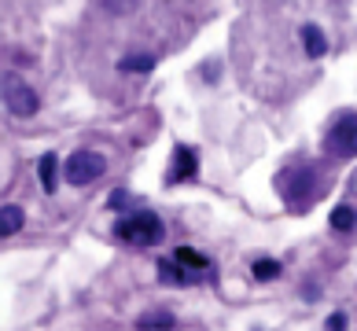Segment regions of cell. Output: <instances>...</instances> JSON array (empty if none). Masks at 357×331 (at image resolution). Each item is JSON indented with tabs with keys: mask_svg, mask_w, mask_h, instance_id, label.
I'll use <instances>...</instances> for the list:
<instances>
[{
	"mask_svg": "<svg viewBox=\"0 0 357 331\" xmlns=\"http://www.w3.org/2000/svg\"><path fill=\"white\" fill-rule=\"evenodd\" d=\"M140 328H174V316H166V313H148V316H140Z\"/></svg>",
	"mask_w": 357,
	"mask_h": 331,
	"instance_id": "cell-15",
	"label": "cell"
},
{
	"mask_svg": "<svg viewBox=\"0 0 357 331\" xmlns=\"http://www.w3.org/2000/svg\"><path fill=\"white\" fill-rule=\"evenodd\" d=\"M328 331H347V316L332 313V316H328Z\"/></svg>",
	"mask_w": 357,
	"mask_h": 331,
	"instance_id": "cell-18",
	"label": "cell"
},
{
	"mask_svg": "<svg viewBox=\"0 0 357 331\" xmlns=\"http://www.w3.org/2000/svg\"><path fill=\"white\" fill-rule=\"evenodd\" d=\"M37 174H41V188L52 195L56 192V184H59V158L56 155H41V162H37Z\"/></svg>",
	"mask_w": 357,
	"mask_h": 331,
	"instance_id": "cell-9",
	"label": "cell"
},
{
	"mask_svg": "<svg viewBox=\"0 0 357 331\" xmlns=\"http://www.w3.org/2000/svg\"><path fill=\"white\" fill-rule=\"evenodd\" d=\"M103 8L114 11V15H126V11H133V8H137V0H103Z\"/></svg>",
	"mask_w": 357,
	"mask_h": 331,
	"instance_id": "cell-16",
	"label": "cell"
},
{
	"mask_svg": "<svg viewBox=\"0 0 357 331\" xmlns=\"http://www.w3.org/2000/svg\"><path fill=\"white\" fill-rule=\"evenodd\" d=\"M354 224H357V214H354V206L339 203V206L332 210V229H335V232H350Z\"/></svg>",
	"mask_w": 357,
	"mask_h": 331,
	"instance_id": "cell-10",
	"label": "cell"
},
{
	"mask_svg": "<svg viewBox=\"0 0 357 331\" xmlns=\"http://www.w3.org/2000/svg\"><path fill=\"white\" fill-rule=\"evenodd\" d=\"M287 177H291V180H280V192H284V199H287V203H310V199H313V192L321 188V177H317L310 166H302V169H291Z\"/></svg>",
	"mask_w": 357,
	"mask_h": 331,
	"instance_id": "cell-5",
	"label": "cell"
},
{
	"mask_svg": "<svg viewBox=\"0 0 357 331\" xmlns=\"http://www.w3.org/2000/svg\"><path fill=\"white\" fill-rule=\"evenodd\" d=\"M103 169H107V162H103V155H96V151H74L70 158H67V166H63V177H67L70 184H92V180H100L103 177Z\"/></svg>",
	"mask_w": 357,
	"mask_h": 331,
	"instance_id": "cell-4",
	"label": "cell"
},
{
	"mask_svg": "<svg viewBox=\"0 0 357 331\" xmlns=\"http://www.w3.org/2000/svg\"><path fill=\"white\" fill-rule=\"evenodd\" d=\"M158 276H162L166 284H184V280H188V272L181 269L177 258H174V261H158Z\"/></svg>",
	"mask_w": 357,
	"mask_h": 331,
	"instance_id": "cell-14",
	"label": "cell"
},
{
	"mask_svg": "<svg viewBox=\"0 0 357 331\" xmlns=\"http://www.w3.org/2000/svg\"><path fill=\"white\" fill-rule=\"evenodd\" d=\"M155 66L151 56H126L122 63H118V70H126V74H148Z\"/></svg>",
	"mask_w": 357,
	"mask_h": 331,
	"instance_id": "cell-13",
	"label": "cell"
},
{
	"mask_svg": "<svg viewBox=\"0 0 357 331\" xmlns=\"http://www.w3.org/2000/svg\"><path fill=\"white\" fill-rule=\"evenodd\" d=\"M114 236L133 247H158L166 240V224L158 221V214L151 210H137V214H129L126 221L114 224Z\"/></svg>",
	"mask_w": 357,
	"mask_h": 331,
	"instance_id": "cell-1",
	"label": "cell"
},
{
	"mask_svg": "<svg viewBox=\"0 0 357 331\" xmlns=\"http://www.w3.org/2000/svg\"><path fill=\"white\" fill-rule=\"evenodd\" d=\"M22 224H26L22 206H15V203L0 206V240H8V236H15V232L22 229Z\"/></svg>",
	"mask_w": 357,
	"mask_h": 331,
	"instance_id": "cell-7",
	"label": "cell"
},
{
	"mask_svg": "<svg viewBox=\"0 0 357 331\" xmlns=\"http://www.w3.org/2000/svg\"><path fill=\"white\" fill-rule=\"evenodd\" d=\"M174 258L184 265V269H195V272H199V269H206V265H210V261L199 254V250H192V247H177V250H174Z\"/></svg>",
	"mask_w": 357,
	"mask_h": 331,
	"instance_id": "cell-11",
	"label": "cell"
},
{
	"mask_svg": "<svg viewBox=\"0 0 357 331\" xmlns=\"http://www.w3.org/2000/svg\"><path fill=\"white\" fill-rule=\"evenodd\" d=\"M195 166H199V162H195V151L192 148H177L174 151V166H169V184H184V180H192L195 177Z\"/></svg>",
	"mask_w": 357,
	"mask_h": 331,
	"instance_id": "cell-6",
	"label": "cell"
},
{
	"mask_svg": "<svg viewBox=\"0 0 357 331\" xmlns=\"http://www.w3.org/2000/svg\"><path fill=\"white\" fill-rule=\"evenodd\" d=\"M324 155L328 158H350L357 155V114H339L335 125L324 137Z\"/></svg>",
	"mask_w": 357,
	"mask_h": 331,
	"instance_id": "cell-3",
	"label": "cell"
},
{
	"mask_svg": "<svg viewBox=\"0 0 357 331\" xmlns=\"http://www.w3.org/2000/svg\"><path fill=\"white\" fill-rule=\"evenodd\" d=\"M126 203H129V192H111V199H107L111 210H126Z\"/></svg>",
	"mask_w": 357,
	"mask_h": 331,
	"instance_id": "cell-17",
	"label": "cell"
},
{
	"mask_svg": "<svg viewBox=\"0 0 357 331\" xmlns=\"http://www.w3.org/2000/svg\"><path fill=\"white\" fill-rule=\"evenodd\" d=\"M302 45H306V56L310 59H321L324 52H328V37L321 33V26H302Z\"/></svg>",
	"mask_w": 357,
	"mask_h": 331,
	"instance_id": "cell-8",
	"label": "cell"
},
{
	"mask_svg": "<svg viewBox=\"0 0 357 331\" xmlns=\"http://www.w3.org/2000/svg\"><path fill=\"white\" fill-rule=\"evenodd\" d=\"M255 280H261V284H269V280H276V276H280L284 269H280V261H273V258H258L255 261Z\"/></svg>",
	"mask_w": 357,
	"mask_h": 331,
	"instance_id": "cell-12",
	"label": "cell"
},
{
	"mask_svg": "<svg viewBox=\"0 0 357 331\" xmlns=\"http://www.w3.org/2000/svg\"><path fill=\"white\" fill-rule=\"evenodd\" d=\"M0 100H4V107L11 114H19V118H30V114H37V107H41L37 92L26 85L19 74H4V77H0Z\"/></svg>",
	"mask_w": 357,
	"mask_h": 331,
	"instance_id": "cell-2",
	"label": "cell"
}]
</instances>
